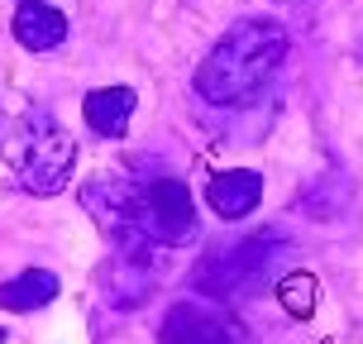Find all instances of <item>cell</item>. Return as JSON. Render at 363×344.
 I'll return each mask as SVG.
<instances>
[{"label": "cell", "instance_id": "6da1fadb", "mask_svg": "<svg viewBox=\"0 0 363 344\" xmlns=\"http://www.w3.org/2000/svg\"><path fill=\"white\" fill-rule=\"evenodd\" d=\"M0 153L34 196L62 192V182L77 163L72 134L43 106L24 101V96H10V91H0Z\"/></svg>", "mask_w": 363, "mask_h": 344}, {"label": "cell", "instance_id": "30bf717a", "mask_svg": "<svg viewBox=\"0 0 363 344\" xmlns=\"http://www.w3.org/2000/svg\"><path fill=\"white\" fill-rule=\"evenodd\" d=\"M0 340H5V335H0Z\"/></svg>", "mask_w": 363, "mask_h": 344}, {"label": "cell", "instance_id": "3957f363", "mask_svg": "<svg viewBox=\"0 0 363 344\" xmlns=\"http://www.w3.org/2000/svg\"><path fill=\"white\" fill-rule=\"evenodd\" d=\"M139 235L158 239V244H186L196 239V211H191V196L186 187L172 177L153 182L139 192Z\"/></svg>", "mask_w": 363, "mask_h": 344}, {"label": "cell", "instance_id": "7a4b0ae2", "mask_svg": "<svg viewBox=\"0 0 363 344\" xmlns=\"http://www.w3.org/2000/svg\"><path fill=\"white\" fill-rule=\"evenodd\" d=\"M287 57V29L272 19H244L220 38L196 67V91L216 106H239L268 82Z\"/></svg>", "mask_w": 363, "mask_h": 344}, {"label": "cell", "instance_id": "ba28073f", "mask_svg": "<svg viewBox=\"0 0 363 344\" xmlns=\"http://www.w3.org/2000/svg\"><path fill=\"white\" fill-rule=\"evenodd\" d=\"M163 344H235V340H230V330L220 326L211 311L177 306L163 326Z\"/></svg>", "mask_w": 363, "mask_h": 344}, {"label": "cell", "instance_id": "8992f818", "mask_svg": "<svg viewBox=\"0 0 363 344\" xmlns=\"http://www.w3.org/2000/svg\"><path fill=\"white\" fill-rule=\"evenodd\" d=\"M134 91L129 87H101L91 91L86 101H82V115H86V125L101 134V139H120L129 129V115H134Z\"/></svg>", "mask_w": 363, "mask_h": 344}, {"label": "cell", "instance_id": "9c48e42d", "mask_svg": "<svg viewBox=\"0 0 363 344\" xmlns=\"http://www.w3.org/2000/svg\"><path fill=\"white\" fill-rule=\"evenodd\" d=\"M277 301L287 306V316H311L315 311V277L311 272H287L277 282Z\"/></svg>", "mask_w": 363, "mask_h": 344}, {"label": "cell", "instance_id": "52a82bcc", "mask_svg": "<svg viewBox=\"0 0 363 344\" xmlns=\"http://www.w3.org/2000/svg\"><path fill=\"white\" fill-rule=\"evenodd\" d=\"M57 272H48V268H24V272H15V277H5L0 282V306L5 311H38V306H48L57 296Z\"/></svg>", "mask_w": 363, "mask_h": 344}, {"label": "cell", "instance_id": "5b68a950", "mask_svg": "<svg viewBox=\"0 0 363 344\" xmlns=\"http://www.w3.org/2000/svg\"><path fill=\"white\" fill-rule=\"evenodd\" d=\"M15 38L29 48V53H48L67 38V15L53 10L48 0H24L15 10Z\"/></svg>", "mask_w": 363, "mask_h": 344}, {"label": "cell", "instance_id": "277c9868", "mask_svg": "<svg viewBox=\"0 0 363 344\" xmlns=\"http://www.w3.org/2000/svg\"><path fill=\"white\" fill-rule=\"evenodd\" d=\"M206 201L220 220H244L263 201V177L249 172V167H230V172H216L211 187H206Z\"/></svg>", "mask_w": 363, "mask_h": 344}]
</instances>
